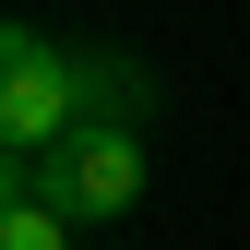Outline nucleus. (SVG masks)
<instances>
[{"instance_id":"obj_1","label":"nucleus","mask_w":250,"mask_h":250,"mask_svg":"<svg viewBox=\"0 0 250 250\" xmlns=\"http://www.w3.org/2000/svg\"><path fill=\"white\" fill-rule=\"evenodd\" d=\"M143 191H155V131H119V119H83L60 155L0 167V203H48L72 227H119V214H143Z\"/></svg>"},{"instance_id":"obj_2","label":"nucleus","mask_w":250,"mask_h":250,"mask_svg":"<svg viewBox=\"0 0 250 250\" xmlns=\"http://www.w3.org/2000/svg\"><path fill=\"white\" fill-rule=\"evenodd\" d=\"M83 131V48H60L36 12L0 24V143L12 155H60Z\"/></svg>"},{"instance_id":"obj_3","label":"nucleus","mask_w":250,"mask_h":250,"mask_svg":"<svg viewBox=\"0 0 250 250\" xmlns=\"http://www.w3.org/2000/svg\"><path fill=\"white\" fill-rule=\"evenodd\" d=\"M83 119H119V131H155V72L131 48H83Z\"/></svg>"},{"instance_id":"obj_4","label":"nucleus","mask_w":250,"mask_h":250,"mask_svg":"<svg viewBox=\"0 0 250 250\" xmlns=\"http://www.w3.org/2000/svg\"><path fill=\"white\" fill-rule=\"evenodd\" d=\"M0 250H72V214H48V203H0Z\"/></svg>"}]
</instances>
